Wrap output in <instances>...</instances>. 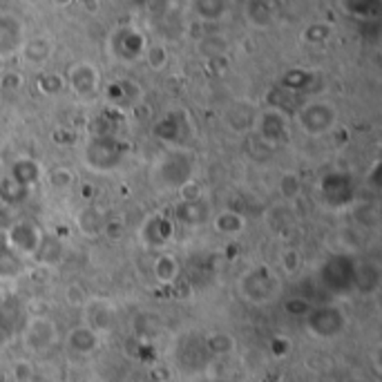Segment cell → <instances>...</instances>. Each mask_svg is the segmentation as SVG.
Returning <instances> with one entry per match:
<instances>
[{
  "label": "cell",
  "mask_w": 382,
  "mask_h": 382,
  "mask_svg": "<svg viewBox=\"0 0 382 382\" xmlns=\"http://www.w3.org/2000/svg\"><path fill=\"white\" fill-rule=\"evenodd\" d=\"M246 9H248L246 11L248 14V21H251L259 29L271 27L273 21H275V11H273V7L269 3H248Z\"/></svg>",
  "instance_id": "cell-13"
},
{
  "label": "cell",
  "mask_w": 382,
  "mask_h": 382,
  "mask_svg": "<svg viewBox=\"0 0 382 382\" xmlns=\"http://www.w3.org/2000/svg\"><path fill=\"white\" fill-rule=\"evenodd\" d=\"M331 36V27H326V25H311V27H306V31H304V38L306 41H311V43H324L326 38Z\"/></svg>",
  "instance_id": "cell-28"
},
{
  "label": "cell",
  "mask_w": 382,
  "mask_h": 382,
  "mask_svg": "<svg viewBox=\"0 0 382 382\" xmlns=\"http://www.w3.org/2000/svg\"><path fill=\"white\" fill-rule=\"evenodd\" d=\"M38 90L43 94H56L63 90V78L58 74H45L38 78Z\"/></svg>",
  "instance_id": "cell-25"
},
{
  "label": "cell",
  "mask_w": 382,
  "mask_h": 382,
  "mask_svg": "<svg viewBox=\"0 0 382 382\" xmlns=\"http://www.w3.org/2000/svg\"><path fill=\"white\" fill-rule=\"evenodd\" d=\"M86 320L90 324V331L103 334V331H110L114 324V309L105 300H90L86 302Z\"/></svg>",
  "instance_id": "cell-7"
},
{
  "label": "cell",
  "mask_w": 382,
  "mask_h": 382,
  "mask_svg": "<svg viewBox=\"0 0 382 382\" xmlns=\"http://www.w3.org/2000/svg\"><path fill=\"white\" fill-rule=\"evenodd\" d=\"M98 344V338L94 331H90L88 326H81V329H74L70 334V346L78 353H90L94 351Z\"/></svg>",
  "instance_id": "cell-14"
},
{
  "label": "cell",
  "mask_w": 382,
  "mask_h": 382,
  "mask_svg": "<svg viewBox=\"0 0 382 382\" xmlns=\"http://www.w3.org/2000/svg\"><path fill=\"white\" fill-rule=\"evenodd\" d=\"M244 291L248 300L253 302H269L271 297L277 293V277L269 275L267 271H257L253 275L244 277Z\"/></svg>",
  "instance_id": "cell-6"
},
{
  "label": "cell",
  "mask_w": 382,
  "mask_h": 382,
  "mask_svg": "<svg viewBox=\"0 0 382 382\" xmlns=\"http://www.w3.org/2000/svg\"><path fill=\"white\" fill-rule=\"evenodd\" d=\"M286 311L300 313V315H309V313H311V306H309V302H304V300H293V302L286 304Z\"/></svg>",
  "instance_id": "cell-32"
},
{
  "label": "cell",
  "mask_w": 382,
  "mask_h": 382,
  "mask_svg": "<svg viewBox=\"0 0 382 382\" xmlns=\"http://www.w3.org/2000/svg\"><path fill=\"white\" fill-rule=\"evenodd\" d=\"M16 378H19V382H25L31 378V364L27 362H19L16 364Z\"/></svg>",
  "instance_id": "cell-33"
},
{
  "label": "cell",
  "mask_w": 382,
  "mask_h": 382,
  "mask_svg": "<svg viewBox=\"0 0 382 382\" xmlns=\"http://www.w3.org/2000/svg\"><path fill=\"white\" fill-rule=\"evenodd\" d=\"M244 217L235 210H224L215 217V228L220 232H226V235H237V232L244 230Z\"/></svg>",
  "instance_id": "cell-15"
},
{
  "label": "cell",
  "mask_w": 382,
  "mask_h": 382,
  "mask_svg": "<svg viewBox=\"0 0 382 382\" xmlns=\"http://www.w3.org/2000/svg\"><path fill=\"white\" fill-rule=\"evenodd\" d=\"M259 130H262L264 139L277 141V139H282V135H284V119L275 112H267L259 119Z\"/></svg>",
  "instance_id": "cell-17"
},
{
  "label": "cell",
  "mask_w": 382,
  "mask_h": 382,
  "mask_svg": "<svg viewBox=\"0 0 382 382\" xmlns=\"http://www.w3.org/2000/svg\"><path fill=\"white\" fill-rule=\"evenodd\" d=\"M346 320L340 309L336 306H322L309 313V329L318 338H334L344 329Z\"/></svg>",
  "instance_id": "cell-2"
},
{
  "label": "cell",
  "mask_w": 382,
  "mask_h": 382,
  "mask_svg": "<svg viewBox=\"0 0 382 382\" xmlns=\"http://www.w3.org/2000/svg\"><path fill=\"white\" fill-rule=\"evenodd\" d=\"M297 119H300V125L306 135H313V137H320L324 132H329L336 123V110L331 108L329 103H309L300 110L297 114Z\"/></svg>",
  "instance_id": "cell-1"
},
{
  "label": "cell",
  "mask_w": 382,
  "mask_h": 382,
  "mask_svg": "<svg viewBox=\"0 0 382 382\" xmlns=\"http://www.w3.org/2000/svg\"><path fill=\"white\" fill-rule=\"evenodd\" d=\"M86 157H88V163L96 170H110L112 165H116L121 157V150H119V143L112 137H94L88 145L86 150Z\"/></svg>",
  "instance_id": "cell-3"
},
{
  "label": "cell",
  "mask_w": 382,
  "mask_h": 382,
  "mask_svg": "<svg viewBox=\"0 0 382 382\" xmlns=\"http://www.w3.org/2000/svg\"><path fill=\"white\" fill-rule=\"evenodd\" d=\"M116 52L123 58H137L143 52V38L137 31H123L121 41L116 43Z\"/></svg>",
  "instance_id": "cell-16"
},
{
  "label": "cell",
  "mask_w": 382,
  "mask_h": 382,
  "mask_svg": "<svg viewBox=\"0 0 382 382\" xmlns=\"http://www.w3.org/2000/svg\"><path fill=\"white\" fill-rule=\"evenodd\" d=\"M197 9H199V16H204V19L217 21V19H222V16H224L226 5L224 3H199Z\"/></svg>",
  "instance_id": "cell-26"
},
{
  "label": "cell",
  "mask_w": 382,
  "mask_h": 382,
  "mask_svg": "<svg viewBox=\"0 0 382 382\" xmlns=\"http://www.w3.org/2000/svg\"><path fill=\"white\" fill-rule=\"evenodd\" d=\"M188 172H190V163L188 159L181 155V153H175V155H168L163 161V175L168 179L170 186H184L188 184Z\"/></svg>",
  "instance_id": "cell-10"
},
{
  "label": "cell",
  "mask_w": 382,
  "mask_h": 382,
  "mask_svg": "<svg viewBox=\"0 0 382 382\" xmlns=\"http://www.w3.org/2000/svg\"><path fill=\"white\" fill-rule=\"evenodd\" d=\"M179 273V267H177V259L172 255H161L157 262H155V275L159 277V282L163 284H168L172 282Z\"/></svg>",
  "instance_id": "cell-20"
},
{
  "label": "cell",
  "mask_w": 382,
  "mask_h": 382,
  "mask_svg": "<svg viewBox=\"0 0 382 382\" xmlns=\"http://www.w3.org/2000/svg\"><path fill=\"white\" fill-rule=\"evenodd\" d=\"M279 190L284 197H295L300 192V181H297V177H293V175H284L279 181Z\"/></svg>",
  "instance_id": "cell-30"
},
{
  "label": "cell",
  "mask_w": 382,
  "mask_h": 382,
  "mask_svg": "<svg viewBox=\"0 0 382 382\" xmlns=\"http://www.w3.org/2000/svg\"><path fill=\"white\" fill-rule=\"evenodd\" d=\"M232 344H235V342H232V338L226 336V334H215V336L208 340L210 351H215V353H226V351H230Z\"/></svg>",
  "instance_id": "cell-27"
},
{
  "label": "cell",
  "mask_w": 382,
  "mask_h": 382,
  "mask_svg": "<svg viewBox=\"0 0 382 382\" xmlns=\"http://www.w3.org/2000/svg\"><path fill=\"white\" fill-rule=\"evenodd\" d=\"M19 47H23L21 23L11 16H0V56H7Z\"/></svg>",
  "instance_id": "cell-9"
},
{
  "label": "cell",
  "mask_w": 382,
  "mask_h": 382,
  "mask_svg": "<svg viewBox=\"0 0 382 382\" xmlns=\"http://www.w3.org/2000/svg\"><path fill=\"white\" fill-rule=\"evenodd\" d=\"M224 49H226V41L220 38V36H206L202 43H199V52H202L204 56H208V58L220 56Z\"/></svg>",
  "instance_id": "cell-22"
},
{
  "label": "cell",
  "mask_w": 382,
  "mask_h": 382,
  "mask_svg": "<svg viewBox=\"0 0 382 382\" xmlns=\"http://www.w3.org/2000/svg\"><path fill=\"white\" fill-rule=\"evenodd\" d=\"M5 72V56H0V74Z\"/></svg>",
  "instance_id": "cell-36"
},
{
  "label": "cell",
  "mask_w": 382,
  "mask_h": 382,
  "mask_svg": "<svg viewBox=\"0 0 382 382\" xmlns=\"http://www.w3.org/2000/svg\"><path fill=\"white\" fill-rule=\"evenodd\" d=\"M43 262H49V264H54V259L61 255V244L58 242H54V239H45L43 237V242H41V246H38V253H36Z\"/></svg>",
  "instance_id": "cell-24"
},
{
  "label": "cell",
  "mask_w": 382,
  "mask_h": 382,
  "mask_svg": "<svg viewBox=\"0 0 382 382\" xmlns=\"http://www.w3.org/2000/svg\"><path fill=\"white\" fill-rule=\"evenodd\" d=\"M70 83L72 90L81 96V98H92L98 92V83H101V74L94 68L92 63H76L70 70Z\"/></svg>",
  "instance_id": "cell-5"
},
{
  "label": "cell",
  "mask_w": 382,
  "mask_h": 382,
  "mask_svg": "<svg viewBox=\"0 0 382 382\" xmlns=\"http://www.w3.org/2000/svg\"><path fill=\"white\" fill-rule=\"evenodd\" d=\"M177 217L181 222H186L188 226H197L206 220V206H202L199 202L197 204H181L177 210Z\"/></svg>",
  "instance_id": "cell-21"
},
{
  "label": "cell",
  "mask_w": 382,
  "mask_h": 382,
  "mask_svg": "<svg viewBox=\"0 0 382 382\" xmlns=\"http://www.w3.org/2000/svg\"><path fill=\"white\" fill-rule=\"evenodd\" d=\"M7 242L25 255H36L43 242L41 228L34 222H21L7 230Z\"/></svg>",
  "instance_id": "cell-4"
},
{
  "label": "cell",
  "mask_w": 382,
  "mask_h": 382,
  "mask_svg": "<svg viewBox=\"0 0 382 382\" xmlns=\"http://www.w3.org/2000/svg\"><path fill=\"white\" fill-rule=\"evenodd\" d=\"M19 81H21V76H19V74H14V76H9V74H7L3 86H5V88H7V86H9V88H19Z\"/></svg>",
  "instance_id": "cell-35"
},
{
  "label": "cell",
  "mask_w": 382,
  "mask_h": 382,
  "mask_svg": "<svg viewBox=\"0 0 382 382\" xmlns=\"http://www.w3.org/2000/svg\"><path fill=\"white\" fill-rule=\"evenodd\" d=\"M49 184H52L54 188L65 190L74 184V175L68 168H54L52 172H49Z\"/></svg>",
  "instance_id": "cell-23"
},
{
  "label": "cell",
  "mask_w": 382,
  "mask_h": 382,
  "mask_svg": "<svg viewBox=\"0 0 382 382\" xmlns=\"http://www.w3.org/2000/svg\"><path fill=\"white\" fill-rule=\"evenodd\" d=\"M25 338H27V342H29L31 346L36 344V340H41V338H43V344L47 346L49 342L54 340V324L49 322V320H45V318L31 320V322H29V326H27V334H25Z\"/></svg>",
  "instance_id": "cell-12"
},
{
  "label": "cell",
  "mask_w": 382,
  "mask_h": 382,
  "mask_svg": "<svg viewBox=\"0 0 382 382\" xmlns=\"http://www.w3.org/2000/svg\"><path fill=\"white\" fill-rule=\"evenodd\" d=\"M68 302L72 304V306H83L88 302V295H86V291H83L78 284H72V286H68Z\"/></svg>",
  "instance_id": "cell-31"
},
{
  "label": "cell",
  "mask_w": 382,
  "mask_h": 382,
  "mask_svg": "<svg viewBox=\"0 0 382 382\" xmlns=\"http://www.w3.org/2000/svg\"><path fill=\"white\" fill-rule=\"evenodd\" d=\"M78 226L86 235H96V232H101L105 228V222L101 217V212L94 208H88L78 215Z\"/></svg>",
  "instance_id": "cell-18"
},
{
  "label": "cell",
  "mask_w": 382,
  "mask_h": 382,
  "mask_svg": "<svg viewBox=\"0 0 382 382\" xmlns=\"http://www.w3.org/2000/svg\"><path fill=\"white\" fill-rule=\"evenodd\" d=\"M148 63H150L155 70H161L163 65L168 63V52H165V49L159 47V45L150 47V49H148Z\"/></svg>",
  "instance_id": "cell-29"
},
{
  "label": "cell",
  "mask_w": 382,
  "mask_h": 382,
  "mask_svg": "<svg viewBox=\"0 0 382 382\" xmlns=\"http://www.w3.org/2000/svg\"><path fill=\"white\" fill-rule=\"evenodd\" d=\"M49 56H52V43L47 38H31L27 43H23V61L27 65H43Z\"/></svg>",
  "instance_id": "cell-11"
},
{
  "label": "cell",
  "mask_w": 382,
  "mask_h": 382,
  "mask_svg": "<svg viewBox=\"0 0 382 382\" xmlns=\"http://www.w3.org/2000/svg\"><path fill=\"white\" fill-rule=\"evenodd\" d=\"M346 262L349 259H340V271H338V262L336 259H331L326 262V267L322 269V279H324V284L329 289H334V291H344L346 289V282H353V273L356 269L353 267H346Z\"/></svg>",
  "instance_id": "cell-8"
},
{
  "label": "cell",
  "mask_w": 382,
  "mask_h": 382,
  "mask_svg": "<svg viewBox=\"0 0 382 382\" xmlns=\"http://www.w3.org/2000/svg\"><path fill=\"white\" fill-rule=\"evenodd\" d=\"M284 259H286V262H284V267H286L289 273L300 267V257H297V253H293V251H289V253L284 255Z\"/></svg>",
  "instance_id": "cell-34"
},
{
  "label": "cell",
  "mask_w": 382,
  "mask_h": 382,
  "mask_svg": "<svg viewBox=\"0 0 382 382\" xmlns=\"http://www.w3.org/2000/svg\"><path fill=\"white\" fill-rule=\"evenodd\" d=\"M14 179L19 181V186L27 188L29 184H34V181L38 179V168H36V163L34 161H19L14 165Z\"/></svg>",
  "instance_id": "cell-19"
}]
</instances>
